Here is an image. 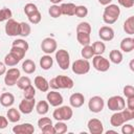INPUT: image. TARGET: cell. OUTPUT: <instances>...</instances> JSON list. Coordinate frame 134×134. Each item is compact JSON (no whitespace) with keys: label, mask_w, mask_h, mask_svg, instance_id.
<instances>
[{"label":"cell","mask_w":134,"mask_h":134,"mask_svg":"<svg viewBox=\"0 0 134 134\" xmlns=\"http://www.w3.org/2000/svg\"><path fill=\"white\" fill-rule=\"evenodd\" d=\"M120 15V8L117 4H108L106 5L103 14V21L106 24H113L115 23Z\"/></svg>","instance_id":"1"},{"label":"cell","mask_w":134,"mask_h":134,"mask_svg":"<svg viewBox=\"0 0 134 134\" xmlns=\"http://www.w3.org/2000/svg\"><path fill=\"white\" fill-rule=\"evenodd\" d=\"M73 86H74L73 80L67 75H57L55 77L51 79L49 82V87H51L53 90L71 89Z\"/></svg>","instance_id":"2"},{"label":"cell","mask_w":134,"mask_h":134,"mask_svg":"<svg viewBox=\"0 0 134 134\" xmlns=\"http://www.w3.org/2000/svg\"><path fill=\"white\" fill-rule=\"evenodd\" d=\"M73 115V111L69 106H59L52 112V117L57 121H67L70 120Z\"/></svg>","instance_id":"3"},{"label":"cell","mask_w":134,"mask_h":134,"mask_svg":"<svg viewBox=\"0 0 134 134\" xmlns=\"http://www.w3.org/2000/svg\"><path fill=\"white\" fill-rule=\"evenodd\" d=\"M55 60L62 70H67L70 66V55L66 49H59L55 51Z\"/></svg>","instance_id":"4"},{"label":"cell","mask_w":134,"mask_h":134,"mask_svg":"<svg viewBox=\"0 0 134 134\" xmlns=\"http://www.w3.org/2000/svg\"><path fill=\"white\" fill-rule=\"evenodd\" d=\"M90 63L88 60H85V59H80V60H75L73 63H72V72L75 73V74H79V75H83V74H86L89 72L90 70Z\"/></svg>","instance_id":"5"},{"label":"cell","mask_w":134,"mask_h":134,"mask_svg":"<svg viewBox=\"0 0 134 134\" xmlns=\"http://www.w3.org/2000/svg\"><path fill=\"white\" fill-rule=\"evenodd\" d=\"M92 66L94 67L95 70L99 72H106L110 68V62L102 54H97V55H93L92 58Z\"/></svg>","instance_id":"6"},{"label":"cell","mask_w":134,"mask_h":134,"mask_svg":"<svg viewBox=\"0 0 134 134\" xmlns=\"http://www.w3.org/2000/svg\"><path fill=\"white\" fill-rule=\"evenodd\" d=\"M107 106H108V109L111 111H114V112L121 111L124 108H126V102L122 96L113 95V96L109 97V99L107 102Z\"/></svg>","instance_id":"7"},{"label":"cell","mask_w":134,"mask_h":134,"mask_svg":"<svg viewBox=\"0 0 134 134\" xmlns=\"http://www.w3.org/2000/svg\"><path fill=\"white\" fill-rule=\"evenodd\" d=\"M104 107H105V100L102 96H98V95L92 96L88 102V108L93 113L102 112Z\"/></svg>","instance_id":"8"},{"label":"cell","mask_w":134,"mask_h":134,"mask_svg":"<svg viewBox=\"0 0 134 134\" xmlns=\"http://www.w3.org/2000/svg\"><path fill=\"white\" fill-rule=\"evenodd\" d=\"M21 76V73H20V70L16 67H13V68H9L8 70H6L5 72V76H4V83L6 86H14L16 85L18 79Z\"/></svg>","instance_id":"9"},{"label":"cell","mask_w":134,"mask_h":134,"mask_svg":"<svg viewBox=\"0 0 134 134\" xmlns=\"http://www.w3.org/2000/svg\"><path fill=\"white\" fill-rule=\"evenodd\" d=\"M5 34L8 37H17L20 36V23L14 19H9L5 23Z\"/></svg>","instance_id":"10"},{"label":"cell","mask_w":134,"mask_h":134,"mask_svg":"<svg viewBox=\"0 0 134 134\" xmlns=\"http://www.w3.org/2000/svg\"><path fill=\"white\" fill-rule=\"evenodd\" d=\"M57 47H58L57 41L53 38H50V37H47V38L43 39V41L41 43V49L46 54L53 53L57 50Z\"/></svg>","instance_id":"11"},{"label":"cell","mask_w":134,"mask_h":134,"mask_svg":"<svg viewBox=\"0 0 134 134\" xmlns=\"http://www.w3.org/2000/svg\"><path fill=\"white\" fill-rule=\"evenodd\" d=\"M36 107L35 98H23L19 104V111L23 114H29Z\"/></svg>","instance_id":"12"},{"label":"cell","mask_w":134,"mask_h":134,"mask_svg":"<svg viewBox=\"0 0 134 134\" xmlns=\"http://www.w3.org/2000/svg\"><path fill=\"white\" fill-rule=\"evenodd\" d=\"M46 98H47V102L50 106L52 107H59L63 104V96L60 92L55 91V90H52L50 92H47V95H46Z\"/></svg>","instance_id":"13"},{"label":"cell","mask_w":134,"mask_h":134,"mask_svg":"<svg viewBox=\"0 0 134 134\" xmlns=\"http://www.w3.org/2000/svg\"><path fill=\"white\" fill-rule=\"evenodd\" d=\"M88 130L91 134H102L104 132V126L103 122L97 118H91L88 120L87 124Z\"/></svg>","instance_id":"14"},{"label":"cell","mask_w":134,"mask_h":134,"mask_svg":"<svg viewBox=\"0 0 134 134\" xmlns=\"http://www.w3.org/2000/svg\"><path fill=\"white\" fill-rule=\"evenodd\" d=\"M98 37L100 38L102 41H106V42L111 41L114 38V30L112 27L108 25H104L98 30Z\"/></svg>","instance_id":"15"},{"label":"cell","mask_w":134,"mask_h":134,"mask_svg":"<svg viewBox=\"0 0 134 134\" xmlns=\"http://www.w3.org/2000/svg\"><path fill=\"white\" fill-rule=\"evenodd\" d=\"M13 132L15 134H32L35 132V128L31 124L25 122V124H20V125L14 126Z\"/></svg>","instance_id":"16"},{"label":"cell","mask_w":134,"mask_h":134,"mask_svg":"<svg viewBox=\"0 0 134 134\" xmlns=\"http://www.w3.org/2000/svg\"><path fill=\"white\" fill-rule=\"evenodd\" d=\"M69 103L72 108H80L85 103V96L80 92L72 93L69 97Z\"/></svg>","instance_id":"17"},{"label":"cell","mask_w":134,"mask_h":134,"mask_svg":"<svg viewBox=\"0 0 134 134\" xmlns=\"http://www.w3.org/2000/svg\"><path fill=\"white\" fill-rule=\"evenodd\" d=\"M34 83H35L36 88L38 90H40L41 92H47L48 89H49V82L41 75L36 76L35 80H34Z\"/></svg>","instance_id":"18"},{"label":"cell","mask_w":134,"mask_h":134,"mask_svg":"<svg viewBox=\"0 0 134 134\" xmlns=\"http://www.w3.org/2000/svg\"><path fill=\"white\" fill-rule=\"evenodd\" d=\"M15 103V96L14 94L9 93V92H4L0 95V104L3 106V107H12Z\"/></svg>","instance_id":"19"},{"label":"cell","mask_w":134,"mask_h":134,"mask_svg":"<svg viewBox=\"0 0 134 134\" xmlns=\"http://www.w3.org/2000/svg\"><path fill=\"white\" fill-rule=\"evenodd\" d=\"M120 49L124 52H131L134 49V39L132 37L124 38L120 42Z\"/></svg>","instance_id":"20"},{"label":"cell","mask_w":134,"mask_h":134,"mask_svg":"<svg viewBox=\"0 0 134 134\" xmlns=\"http://www.w3.org/2000/svg\"><path fill=\"white\" fill-rule=\"evenodd\" d=\"M125 122L126 121H125V118L122 116L121 111H116L110 117V124H111L112 127H119Z\"/></svg>","instance_id":"21"},{"label":"cell","mask_w":134,"mask_h":134,"mask_svg":"<svg viewBox=\"0 0 134 134\" xmlns=\"http://www.w3.org/2000/svg\"><path fill=\"white\" fill-rule=\"evenodd\" d=\"M61 7V12H62V15H65V16H74V12H75V7L76 5L73 4V3H63L60 5Z\"/></svg>","instance_id":"22"},{"label":"cell","mask_w":134,"mask_h":134,"mask_svg":"<svg viewBox=\"0 0 134 134\" xmlns=\"http://www.w3.org/2000/svg\"><path fill=\"white\" fill-rule=\"evenodd\" d=\"M6 118L10 121V122H18L21 119V114L20 111L17 110L16 108H10L8 109L7 113H6Z\"/></svg>","instance_id":"23"},{"label":"cell","mask_w":134,"mask_h":134,"mask_svg":"<svg viewBox=\"0 0 134 134\" xmlns=\"http://www.w3.org/2000/svg\"><path fill=\"white\" fill-rule=\"evenodd\" d=\"M20 61H21V60H20L16 54H14V53L10 52V51H9V53H7V54L4 57V64H5L6 66H8V67H14V66H16Z\"/></svg>","instance_id":"24"},{"label":"cell","mask_w":134,"mask_h":134,"mask_svg":"<svg viewBox=\"0 0 134 134\" xmlns=\"http://www.w3.org/2000/svg\"><path fill=\"white\" fill-rule=\"evenodd\" d=\"M36 64H35V62L32 61V60H30V59H27V60H25L23 63H22V70L25 72V73H27V74H31V73H34L35 71H36Z\"/></svg>","instance_id":"25"},{"label":"cell","mask_w":134,"mask_h":134,"mask_svg":"<svg viewBox=\"0 0 134 134\" xmlns=\"http://www.w3.org/2000/svg\"><path fill=\"white\" fill-rule=\"evenodd\" d=\"M53 65V60L49 54H45L40 59V66L43 70H48L52 67Z\"/></svg>","instance_id":"26"},{"label":"cell","mask_w":134,"mask_h":134,"mask_svg":"<svg viewBox=\"0 0 134 134\" xmlns=\"http://www.w3.org/2000/svg\"><path fill=\"white\" fill-rule=\"evenodd\" d=\"M109 59L113 64H120L122 62V53L117 49H113L109 53Z\"/></svg>","instance_id":"27"},{"label":"cell","mask_w":134,"mask_h":134,"mask_svg":"<svg viewBox=\"0 0 134 134\" xmlns=\"http://www.w3.org/2000/svg\"><path fill=\"white\" fill-rule=\"evenodd\" d=\"M124 30L126 31V34L132 36L134 35V16L129 17L125 23H124Z\"/></svg>","instance_id":"28"},{"label":"cell","mask_w":134,"mask_h":134,"mask_svg":"<svg viewBox=\"0 0 134 134\" xmlns=\"http://www.w3.org/2000/svg\"><path fill=\"white\" fill-rule=\"evenodd\" d=\"M36 110L37 113L40 115H45L48 110H49V104L46 100H40L37 105H36Z\"/></svg>","instance_id":"29"},{"label":"cell","mask_w":134,"mask_h":134,"mask_svg":"<svg viewBox=\"0 0 134 134\" xmlns=\"http://www.w3.org/2000/svg\"><path fill=\"white\" fill-rule=\"evenodd\" d=\"M76 40L77 42L82 45V46H85V45H89L90 42H91V39H90V34H85V32H76Z\"/></svg>","instance_id":"30"},{"label":"cell","mask_w":134,"mask_h":134,"mask_svg":"<svg viewBox=\"0 0 134 134\" xmlns=\"http://www.w3.org/2000/svg\"><path fill=\"white\" fill-rule=\"evenodd\" d=\"M92 49H93V52H94V55H97V54H103L106 50V45L104 42H100V41H96L94 42L92 45Z\"/></svg>","instance_id":"31"},{"label":"cell","mask_w":134,"mask_h":134,"mask_svg":"<svg viewBox=\"0 0 134 134\" xmlns=\"http://www.w3.org/2000/svg\"><path fill=\"white\" fill-rule=\"evenodd\" d=\"M81 54H82L83 59H85V60L92 59L93 55H94L92 46H91L90 44H89V45H85V46H83V49L81 50Z\"/></svg>","instance_id":"32"},{"label":"cell","mask_w":134,"mask_h":134,"mask_svg":"<svg viewBox=\"0 0 134 134\" xmlns=\"http://www.w3.org/2000/svg\"><path fill=\"white\" fill-rule=\"evenodd\" d=\"M16 85L18 86L19 89L24 90L26 87H28L29 85H31V81L28 76H20L16 83Z\"/></svg>","instance_id":"33"},{"label":"cell","mask_w":134,"mask_h":134,"mask_svg":"<svg viewBox=\"0 0 134 134\" xmlns=\"http://www.w3.org/2000/svg\"><path fill=\"white\" fill-rule=\"evenodd\" d=\"M48 14L50 15V17L52 18H59L62 16V12H61V7L58 4H52L49 8H48Z\"/></svg>","instance_id":"34"},{"label":"cell","mask_w":134,"mask_h":134,"mask_svg":"<svg viewBox=\"0 0 134 134\" xmlns=\"http://www.w3.org/2000/svg\"><path fill=\"white\" fill-rule=\"evenodd\" d=\"M30 31H31V28L28 23L20 22V36L21 37H23V38L28 37L30 35Z\"/></svg>","instance_id":"35"},{"label":"cell","mask_w":134,"mask_h":134,"mask_svg":"<svg viewBox=\"0 0 134 134\" xmlns=\"http://www.w3.org/2000/svg\"><path fill=\"white\" fill-rule=\"evenodd\" d=\"M12 17H13V13L9 8L3 7V8L0 9V22L7 21V20L12 19Z\"/></svg>","instance_id":"36"},{"label":"cell","mask_w":134,"mask_h":134,"mask_svg":"<svg viewBox=\"0 0 134 134\" xmlns=\"http://www.w3.org/2000/svg\"><path fill=\"white\" fill-rule=\"evenodd\" d=\"M76 32L91 34V25L88 22H81L76 26Z\"/></svg>","instance_id":"37"},{"label":"cell","mask_w":134,"mask_h":134,"mask_svg":"<svg viewBox=\"0 0 134 134\" xmlns=\"http://www.w3.org/2000/svg\"><path fill=\"white\" fill-rule=\"evenodd\" d=\"M27 18H28V20L31 24H39L42 20V15L39 10H37V12L30 14L29 16H27Z\"/></svg>","instance_id":"38"},{"label":"cell","mask_w":134,"mask_h":134,"mask_svg":"<svg viewBox=\"0 0 134 134\" xmlns=\"http://www.w3.org/2000/svg\"><path fill=\"white\" fill-rule=\"evenodd\" d=\"M74 15L79 18H84L88 15V8L85 5H76Z\"/></svg>","instance_id":"39"},{"label":"cell","mask_w":134,"mask_h":134,"mask_svg":"<svg viewBox=\"0 0 134 134\" xmlns=\"http://www.w3.org/2000/svg\"><path fill=\"white\" fill-rule=\"evenodd\" d=\"M12 46H16V47L22 48V49H23V50H25V51H27V50H28V48H29L28 43H27L25 40H23V39H17V40H15V41L13 42Z\"/></svg>","instance_id":"40"},{"label":"cell","mask_w":134,"mask_h":134,"mask_svg":"<svg viewBox=\"0 0 134 134\" xmlns=\"http://www.w3.org/2000/svg\"><path fill=\"white\" fill-rule=\"evenodd\" d=\"M23 95H24V98H35L36 89L34 88V86L32 85H29L28 87H26L23 90Z\"/></svg>","instance_id":"41"},{"label":"cell","mask_w":134,"mask_h":134,"mask_svg":"<svg viewBox=\"0 0 134 134\" xmlns=\"http://www.w3.org/2000/svg\"><path fill=\"white\" fill-rule=\"evenodd\" d=\"M53 127L55 130V134H64L67 132V125L64 121H57V124Z\"/></svg>","instance_id":"42"},{"label":"cell","mask_w":134,"mask_h":134,"mask_svg":"<svg viewBox=\"0 0 134 134\" xmlns=\"http://www.w3.org/2000/svg\"><path fill=\"white\" fill-rule=\"evenodd\" d=\"M121 113H122V116L125 118V121H129V120H132L134 118V110H130V109H126L124 108L121 110Z\"/></svg>","instance_id":"43"},{"label":"cell","mask_w":134,"mask_h":134,"mask_svg":"<svg viewBox=\"0 0 134 134\" xmlns=\"http://www.w3.org/2000/svg\"><path fill=\"white\" fill-rule=\"evenodd\" d=\"M37 10H39V9H38L37 5L34 4V3H27L24 6V13H25L26 16H29L30 14H32V13H35Z\"/></svg>","instance_id":"44"},{"label":"cell","mask_w":134,"mask_h":134,"mask_svg":"<svg viewBox=\"0 0 134 134\" xmlns=\"http://www.w3.org/2000/svg\"><path fill=\"white\" fill-rule=\"evenodd\" d=\"M49 125H52V120L48 117H41L38 120V127L40 130H42L43 128H45L46 126H49Z\"/></svg>","instance_id":"45"},{"label":"cell","mask_w":134,"mask_h":134,"mask_svg":"<svg viewBox=\"0 0 134 134\" xmlns=\"http://www.w3.org/2000/svg\"><path fill=\"white\" fill-rule=\"evenodd\" d=\"M10 52H13L14 54H16L20 60H22L26 53L25 50H23L22 48H19V47H16V46H12V49H10Z\"/></svg>","instance_id":"46"},{"label":"cell","mask_w":134,"mask_h":134,"mask_svg":"<svg viewBox=\"0 0 134 134\" xmlns=\"http://www.w3.org/2000/svg\"><path fill=\"white\" fill-rule=\"evenodd\" d=\"M124 95L126 97L134 96V87L132 85H126L124 87Z\"/></svg>","instance_id":"47"},{"label":"cell","mask_w":134,"mask_h":134,"mask_svg":"<svg viewBox=\"0 0 134 134\" xmlns=\"http://www.w3.org/2000/svg\"><path fill=\"white\" fill-rule=\"evenodd\" d=\"M121 133L122 134H133L134 133V127L130 124H122L121 125Z\"/></svg>","instance_id":"48"},{"label":"cell","mask_w":134,"mask_h":134,"mask_svg":"<svg viewBox=\"0 0 134 134\" xmlns=\"http://www.w3.org/2000/svg\"><path fill=\"white\" fill-rule=\"evenodd\" d=\"M118 4L126 8H131L134 6V0H117Z\"/></svg>","instance_id":"49"},{"label":"cell","mask_w":134,"mask_h":134,"mask_svg":"<svg viewBox=\"0 0 134 134\" xmlns=\"http://www.w3.org/2000/svg\"><path fill=\"white\" fill-rule=\"evenodd\" d=\"M41 131H42V133H44V134H55V130H54L53 125L46 126V127L43 128Z\"/></svg>","instance_id":"50"},{"label":"cell","mask_w":134,"mask_h":134,"mask_svg":"<svg viewBox=\"0 0 134 134\" xmlns=\"http://www.w3.org/2000/svg\"><path fill=\"white\" fill-rule=\"evenodd\" d=\"M8 125V119L2 115H0V130L2 129H5Z\"/></svg>","instance_id":"51"},{"label":"cell","mask_w":134,"mask_h":134,"mask_svg":"<svg viewBox=\"0 0 134 134\" xmlns=\"http://www.w3.org/2000/svg\"><path fill=\"white\" fill-rule=\"evenodd\" d=\"M127 108L130 110H134V96L127 97Z\"/></svg>","instance_id":"52"},{"label":"cell","mask_w":134,"mask_h":134,"mask_svg":"<svg viewBox=\"0 0 134 134\" xmlns=\"http://www.w3.org/2000/svg\"><path fill=\"white\" fill-rule=\"evenodd\" d=\"M5 72H6V65L4 63L0 62V75L5 74Z\"/></svg>","instance_id":"53"},{"label":"cell","mask_w":134,"mask_h":134,"mask_svg":"<svg viewBox=\"0 0 134 134\" xmlns=\"http://www.w3.org/2000/svg\"><path fill=\"white\" fill-rule=\"evenodd\" d=\"M98 2L102 4V5H108V4H110L111 2H112V0H98Z\"/></svg>","instance_id":"54"},{"label":"cell","mask_w":134,"mask_h":134,"mask_svg":"<svg viewBox=\"0 0 134 134\" xmlns=\"http://www.w3.org/2000/svg\"><path fill=\"white\" fill-rule=\"evenodd\" d=\"M49 1H50L52 4H59V3H60V2H62L63 0H49Z\"/></svg>","instance_id":"55"},{"label":"cell","mask_w":134,"mask_h":134,"mask_svg":"<svg viewBox=\"0 0 134 134\" xmlns=\"http://www.w3.org/2000/svg\"><path fill=\"white\" fill-rule=\"evenodd\" d=\"M133 64H134V60H131V62H130V69L132 70V71H134V67H133Z\"/></svg>","instance_id":"56"},{"label":"cell","mask_w":134,"mask_h":134,"mask_svg":"<svg viewBox=\"0 0 134 134\" xmlns=\"http://www.w3.org/2000/svg\"><path fill=\"white\" fill-rule=\"evenodd\" d=\"M106 133H107V134H109V133H115V134H116L117 132H116V131H112V130H109V131H107Z\"/></svg>","instance_id":"57"}]
</instances>
